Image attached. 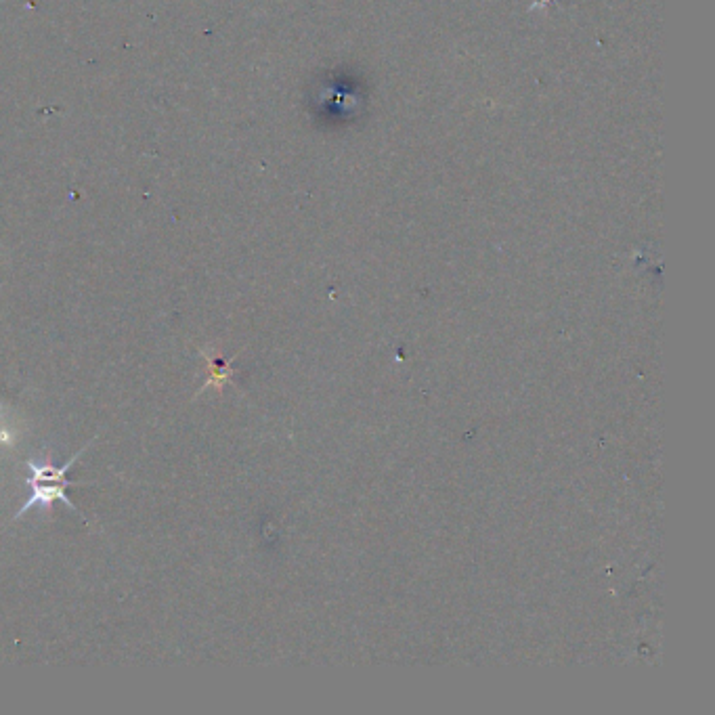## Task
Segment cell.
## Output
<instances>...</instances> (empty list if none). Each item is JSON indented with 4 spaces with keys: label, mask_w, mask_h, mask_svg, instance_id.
Instances as JSON below:
<instances>
[{
    "label": "cell",
    "mask_w": 715,
    "mask_h": 715,
    "mask_svg": "<svg viewBox=\"0 0 715 715\" xmlns=\"http://www.w3.org/2000/svg\"><path fill=\"white\" fill-rule=\"evenodd\" d=\"M93 441L86 447H82L78 453H74L70 458V462H65L61 468L53 466L49 453H45V460H28L26 464L30 468V476L26 479V485L30 487V497H28V502L13 514V520L24 518L26 512L32 510V508L49 510L55 502H63L70 510L80 514V510L72 504V500H70L68 493H65V491H68V487H84V485L68 481V479H65V474H68V470L76 464V460L80 458V455L93 445Z\"/></svg>",
    "instance_id": "6da1fadb"
},
{
    "label": "cell",
    "mask_w": 715,
    "mask_h": 715,
    "mask_svg": "<svg viewBox=\"0 0 715 715\" xmlns=\"http://www.w3.org/2000/svg\"><path fill=\"white\" fill-rule=\"evenodd\" d=\"M204 355V353H202ZM204 359L208 361V380L204 382V386H202V390H206V388H210L212 384L216 386V388H221L229 378H231V367H229V361H221V359H210L208 355H204ZM202 390H200V393H202ZM198 393V395H200Z\"/></svg>",
    "instance_id": "7a4b0ae2"
}]
</instances>
